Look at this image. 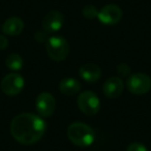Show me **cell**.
<instances>
[{
    "label": "cell",
    "instance_id": "cell-10",
    "mask_svg": "<svg viewBox=\"0 0 151 151\" xmlns=\"http://www.w3.org/2000/svg\"><path fill=\"white\" fill-rule=\"evenodd\" d=\"M124 89V83L120 77H111L109 78L103 86V92L108 99H117L118 96L121 95Z\"/></svg>",
    "mask_w": 151,
    "mask_h": 151
},
{
    "label": "cell",
    "instance_id": "cell-3",
    "mask_svg": "<svg viewBox=\"0 0 151 151\" xmlns=\"http://www.w3.org/2000/svg\"><path fill=\"white\" fill-rule=\"evenodd\" d=\"M46 50L49 57L54 61H63L69 52L68 42L62 36H51L47 40Z\"/></svg>",
    "mask_w": 151,
    "mask_h": 151
},
{
    "label": "cell",
    "instance_id": "cell-13",
    "mask_svg": "<svg viewBox=\"0 0 151 151\" xmlns=\"http://www.w3.org/2000/svg\"><path fill=\"white\" fill-rule=\"evenodd\" d=\"M59 90L65 95H75L80 92L81 83L73 78H64L59 83Z\"/></svg>",
    "mask_w": 151,
    "mask_h": 151
},
{
    "label": "cell",
    "instance_id": "cell-7",
    "mask_svg": "<svg viewBox=\"0 0 151 151\" xmlns=\"http://www.w3.org/2000/svg\"><path fill=\"white\" fill-rule=\"evenodd\" d=\"M64 17L58 11H51L42 18V27L47 34H54L62 28Z\"/></svg>",
    "mask_w": 151,
    "mask_h": 151
},
{
    "label": "cell",
    "instance_id": "cell-9",
    "mask_svg": "<svg viewBox=\"0 0 151 151\" xmlns=\"http://www.w3.org/2000/svg\"><path fill=\"white\" fill-rule=\"evenodd\" d=\"M122 11L116 4H108L99 12L97 19L104 25H115L121 20Z\"/></svg>",
    "mask_w": 151,
    "mask_h": 151
},
{
    "label": "cell",
    "instance_id": "cell-2",
    "mask_svg": "<svg viewBox=\"0 0 151 151\" xmlns=\"http://www.w3.org/2000/svg\"><path fill=\"white\" fill-rule=\"evenodd\" d=\"M67 138L78 147H88L93 144L95 139L94 130L86 123L73 122L66 129Z\"/></svg>",
    "mask_w": 151,
    "mask_h": 151
},
{
    "label": "cell",
    "instance_id": "cell-14",
    "mask_svg": "<svg viewBox=\"0 0 151 151\" xmlns=\"http://www.w3.org/2000/svg\"><path fill=\"white\" fill-rule=\"evenodd\" d=\"M5 64H6L7 68H9L11 70L18 71L20 69H22L24 65L23 59L20 55L18 54H11L6 57L5 60Z\"/></svg>",
    "mask_w": 151,
    "mask_h": 151
},
{
    "label": "cell",
    "instance_id": "cell-6",
    "mask_svg": "<svg viewBox=\"0 0 151 151\" xmlns=\"http://www.w3.org/2000/svg\"><path fill=\"white\" fill-rule=\"evenodd\" d=\"M24 85H25V81L23 77L19 73H14L4 76V78L1 81L0 87L4 94L9 96H16L21 93Z\"/></svg>",
    "mask_w": 151,
    "mask_h": 151
},
{
    "label": "cell",
    "instance_id": "cell-12",
    "mask_svg": "<svg viewBox=\"0 0 151 151\" xmlns=\"http://www.w3.org/2000/svg\"><path fill=\"white\" fill-rule=\"evenodd\" d=\"M24 30V22L19 17H11L3 23L2 31L9 36H17Z\"/></svg>",
    "mask_w": 151,
    "mask_h": 151
},
{
    "label": "cell",
    "instance_id": "cell-18",
    "mask_svg": "<svg viewBox=\"0 0 151 151\" xmlns=\"http://www.w3.org/2000/svg\"><path fill=\"white\" fill-rule=\"evenodd\" d=\"M9 45V40L4 35H0V50H4L7 48Z\"/></svg>",
    "mask_w": 151,
    "mask_h": 151
},
{
    "label": "cell",
    "instance_id": "cell-17",
    "mask_svg": "<svg viewBox=\"0 0 151 151\" xmlns=\"http://www.w3.org/2000/svg\"><path fill=\"white\" fill-rule=\"evenodd\" d=\"M126 151H147V148L139 142H134L128 145Z\"/></svg>",
    "mask_w": 151,
    "mask_h": 151
},
{
    "label": "cell",
    "instance_id": "cell-4",
    "mask_svg": "<svg viewBox=\"0 0 151 151\" xmlns=\"http://www.w3.org/2000/svg\"><path fill=\"white\" fill-rule=\"evenodd\" d=\"M126 87H127L128 91L132 94H146L151 89V78L146 73H134L127 78Z\"/></svg>",
    "mask_w": 151,
    "mask_h": 151
},
{
    "label": "cell",
    "instance_id": "cell-8",
    "mask_svg": "<svg viewBox=\"0 0 151 151\" xmlns=\"http://www.w3.org/2000/svg\"><path fill=\"white\" fill-rule=\"evenodd\" d=\"M35 108L40 117H50L55 111L56 101L51 93L42 92L36 97Z\"/></svg>",
    "mask_w": 151,
    "mask_h": 151
},
{
    "label": "cell",
    "instance_id": "cell-5",
    "mask_svg": "<svg viewBox=\"0 0 151 151\" xmlns=\"http://www.w3.org/2000/svg\"><path fill=\"white\" fill-rule=\"evenodd\" d=\"M77 104H78L80 111L87 116L95 115L101 109V101L99 96L90 90L80 93Z\"/></svg>",
    "mask_w": 151,
    "mask_h": 151
},
{
    "label": "cell",
    "instance_id": "cell-11",
    "mask_svg": "<svg viewBox=\"0 0 151 151\" xmlns=\"http://www.w3.org/2000/svg\"><path fill=\"white\" fill-rule=\"evenodd\" d=\"M80 77L87 83H95L101 79V69L97 64L94 63H86L82 65L79 69Z\"/></svg>",
    "mask_w": 151,
    "mask_h": 151
},
{
    "label": "cell",
    "instance_id": "cell-1",
    "mask_svg": "<svg viewBox=\"0 0 151 151\" xmlns=\"http://www.w3.org/2000/svg\"><path fill=\"white\" fill-rule=\"evenodd\" d=\"M45 132L46 122L40 116L35 114L22 113L12 120V136L20 144H35L42 138Z\"/></svg>",
    "mask_w": 151,
    "mask_h": 151
},
{
    "label": "cell",
    "instance_id": "cell-16",
    "mask_svg": "<svg viewBox=\"0 0 151 151\" xmlns=\"http://www.w3.org/2000/svg\"><path fill=\"white\" fill-rule=\"evenodd\" d=\"M117 73H119L121 77H127L130 73V68L127 64L125 63H121L117 66Z\"/></svg>",
    "mask_w": 151,
    "mask_h": 151
},
{
    "label": "cell",
    "instance_id": "cell-15",
    "mask_svg": "<svg viewBox=\"0 0 151 151\" xmlns=\"http://www.w3.org/2000/svg\"><path fill=\"white\" fill-rule=\"evenodd\" d=\"M82 14L83 16H84L86 19L88 20H92V19H95V18H97V15H99V11H97V9L94 6V5H86V6H84V9H83L82 11Z\"/></svg>",
    "mask_w": 151,
    "mask_h": 151
}]
</instances>
